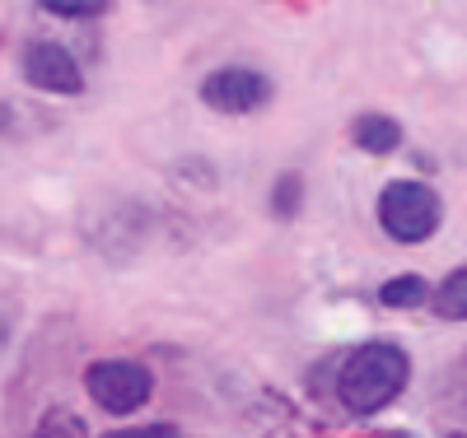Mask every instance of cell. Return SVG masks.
Instances as JSON below:
<instances>
[{"instance_id":"6da1fadb","label":"cell","mask_w":467,"mask_h":438,"mask_svg":"<svg viewBox=\"0 0 467 438\" xmlns=\"http://www.w3.org/2000/svg\"><path fill=\"white\" fill-rule=\"evenodd\" d=\"M411 378V360L402 345H388V341H369L360 350L346 354V364L337 373V396L346 411L356 415H374L383 406H393L402 387Z\"/></svg>"},{"instance_id":"7a4b0ae2","label":"cell","mask_w":467,"mask_h":438,"mask_svg":"<svg viewBox=\"0 0 467 438\" xmlns=\"http://www.w3.org/2000/svg\"><path fill=\"white\" fill-rule=\"evenodd\" d=\"M444 219L440 196L425 182H388L379 196V224L398 243H425Z\"/></svg>"},{"instance_id":"3957f363","label":"cell","mask_w":467,"mask_h":438,"mask_svg":"<svg viewBox=\"0 0 467 438\" xmlns=\"http://www.w3.org/2000/svg\"><path fill=\"white\" fill-rule=\"evenodd\" d=\"M85 392H89L94 406H103L112 415H131L150 402L154 378L136 360H94L89 373H85Z\"/></svg>"},{"instance_id":"277c9868","label":"cell","mask_w":467,"mask_h":438,"mask_svg":"<svg viewBox=\"0 0 467 438\" xmlns=\"http://www.w3.org/2000/svg\"><path fill=\"white\" fill-rule=\"evenodd\" d=\"M266 98H271V79L253 66H224L202 79V103L215 112H229V117L257 112V107H266Z\"/></svg>"},{"instance_id":"5b68a950","label":"cell","mask_w":467,"mask_h":438,"mask_svg":"<svg viewBox=\"0 0 467 438\" xmlns=\"http://www.w3.org/2000/svg\"><path fill=\"white\" fill-rule=\"evenodd\" d=\"M24 79L43 94H80L85 89V70L61 43H28L24 47Z\"/></svg>"},{"instance_id":"8992f818","label":"cell","mask_w":467,"mask_h":438,"mask_svg":"<svg viewBox=\"0 0 467 438\" xmlns=\"http://www.w3.org/2000/svg\"><path fill=\"white\" fill-rule=\"evenodd\" d=\"M350 140H356V149H365V154H393L402 145V127L383 112H365V117L350 122Z\"/></svg>"},{"instance_id":"52a82bcc","label":"cell","mask_w":467,"mask_h":438,"mask_svg":"<svg viewBox=\"0 0 467 438\" xmlns=\"http://www.w3.org/2000/svg\"><path fill=\"white\" fill-rule=\"evenodd\" d=\"M431 303L444 322H467V266L453 270L440 290H431Z\"/></svg>"},{"instance_id":"ba28073f","label":"cell","mask_w":467,"mask_h":438,"mask_svg":"<svg viewBox=\"0 0 467 438\" xmlns=\"http://www.w3.org/2000/svg\"><path fill=\"white\" fill-rule=\"evenodd\" d=\"M379 299H383L388 308H416V303L431 299V285H425L420 275H393V280L379 290Z\"/></svg>"},{"instance_id":"9c48e42d","label":"cell","mask_w":467,"mask_h":438,"mask_svg":"<svg viewBox=\"0 0 467 438\" xmlns=\"http://www.w3.org/2000/svg\"><path fill=\"white\" fill-rule=\"evenodd\" d=\"M304 206V178L299 173H281L276 187H271V215L276 219H295Z\"/></svg>"},{"instance_id":"30bf717a","label":"cell","mask_w":467,"mask_h":438,"mask_svg":"<svg viewBox=\"0 0 467 438\" xmlns=\"http://www.w3.org/2000/svg\"><path fill=\"white\" fill-rule=\"evenodd\" d=\"M57 19H103L112 10V0H37Z\"/></svg>"},{"instance_id":"8fae6325","label":"cell","mask_w":467,"mask_h":438,"mask_svg":"<svg viewBox=\"0 0 467 438\" xmlns=\"http://www.w3.org/2000/svg\"><path fill=\"white\" fill-rule=\"evenodd\" d=\"M103 438H178V429H173V424H136V429L103 433Z\"/></svg>"}]
</instances>
